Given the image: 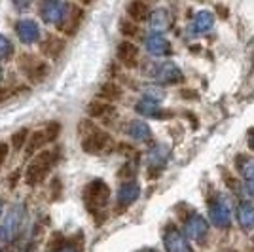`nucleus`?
<instances>
[{
    "instance_id": "b1692460",
    "label": "nucleus",
    "mask_w": 254,
    "mask_h": 252,
    "mask_svg": "<svg viewBox=\"0 0 254 252\" xmlns=\"http://www.w3.org/2000/svg\"><path fill=\"white\" fill-rule=\"evenodd\" d=\"M211 218L216 226L220 228H226L230 224V210L224 203H214L211 207Z\"/></svg>"
},
{
    "instance_id": "0eeeda50",
    "label": "nucleus",
    "mask_w": 254,
    "mask_h": 252,
    "mask_svg": "<svg viewBox=\"0 0 254 252\" xmlns=\"http://www.w3.org/2000/svg\"><path fill=\"white\" fill-rule=\"evenodd\" d=\"M82 19H84L82 8L72 6V4H66L63 17H61V21L57 23V27H59V31L64 32V34H74V32L78 31V27H80V23H82Z\"/></svg>"
},
{
    "instance_id": "7c9ffc66",
    "label": "nucleus",
    "mask_w": 254,
    "mask_h": 252,
    "mask_svg": "<svg viewBox=\"0 0 254 252\" xmlns=\"http://www.w3.org/2000/svg\"><path fill=\"white\" fill-rule=\"evenodd\" d=\"M6 158H8V144L0 142V169H2V165H4Z\"/></svg>"
},
{
    "instance_id": "6e6552de",
    "label": "nucleus",
    "mask_w": 254,
    "mask_h": 252,
    "mask_svg": "<svg viewBox=\"0 0 254 252\" xmlns=\"http://www.w3.org/2000/svg\"><path fill=\"white\" fill-rule=\"evenodd\" d=\"M163 241H165L167 252H191L188 239L177 228H169V230L165 231V239Z\"/></svg>"
},
{
    "instance_id": "c9c22d12",
    "label": "nucleus",
    "mask_w": 254,
    "mask_h": 252,
    "mask_svg": "<svg viewBox=\"0 0 254 252\" xmlns=\"http://www.w3.org/2000/svg\"><path fill=\"white\" fill-rule=\"evenodd\" d=\"M0 214H2V199H0Z\"/></svg>"
},
{
    "instance_id": "4be33fe9",
    "label": "nucleus",
    "mask_w": 254,
    "mask_h": 252,
    "mask_svg": "<svg viewBox=\"0 0 254 252\" xmlns=\"http://www.w3.org/2000/svg\"><path fill=\"white\" fill-rule=\"evenodd\" d=\"M212 25H214V17H212L211 11H199V13H195L193 23H191V27H193L195 32H209L212 29Z\"/></svg>"
},
{
    "instance_id": "423d86ee",
    "label": "nucleus",
    "mask_w": 254,
    "mask_h": 252,
    "mask_svg": "<svg viewBox=\"0 0 254 252\" xmlns=\"http://www.w3.org/2000/svg\"><path fill=\"white\" fill-rule=\"evenodd\" d=\"M59 131H61V126H59L57 122H52L46 129L34 131L31 135V138H29V142L25 144V146H27V154L31 156L36 150H40V148H44L46 144L53 142V140L57 138V135H59Z\"/></svg>"
},
{
    "instance_id": "7ed1b4c3",
    "label": "nucleus",
    "mask_w": 254,
    "mask_h": 252,
    "mask_svg": "<svg viewBox=\"0 0 254 252\" xmlns=\"http://www.w3.org/2000/svg\"><path fill=\"white\" fill-rule=\"evenodd\" d=\"M23 214H25V209L21 205H13L8 210V214L4 216V220L0 224V251H4L19 233V228L23 224Z\"/></svg>"
},
{
    "instance_id": "f704fd0d",
    "label": "nucleus",
    "mask_w": 254,
    "mask_h": 252,
    "mask_svg": "<svg viewBox=\"0 0 254 252\" xmlns=\"http://www.w3.org/2000/svg\"><path fill=\"white\" fill-rule=\"evenodd\" d=\"M2 76H4V74H2V68H0V82H2Z\"/></svg>"
},
{
    "instance_id": "1a4fd4ad",
    "label": "nucleus",
    "mask_w": 254,
    "mask_h": 252,
    "mask_svg": "<svg viewBox=\"0 0 254 252\" xmlns=\"http://www.w3.org/2000/svg\"><path fill=\"white\" fill-rule=\"evenodd\" d=\"M15 31H17V36L23 44H34L38 42L40 38V29L38 25L32 21V19H21L15 25Z\"/></svg>"
},
{
    "instance_id": "2f4dec72",
    "label": "nucleus",
    "mask_w": 254,
    "mask_h": 252,
    "mask_svg": "<svg viewBox=\"0 0 254 252\" xmlns=\"http://www.w3.org/2000/svg\"><path fill=\"white\" fill-rule=\"evenodd\" d=\"M11 95H13L11 89H0V103H2V101H6V99L11 97Z\"/></svg>"
},
{
    "instance_id": "f03ea898",
    "label": "nucleus",
    "mask_w": 254,
    "mask_h": 252,
    "mask_svg": "<svg viewBox=\"0 0 254 252\" xmlns=\"http://www.w3.org/2000/svg\"><path fill=\"white\" fill-rule=\"evenodd\" d=\"M55 163H57V154L53 150H44V152H40L29 163V167H27V173H25L27 184L29 186H38L40 182H44Z\"/></svg>"
},
{
    "instance_id": "cd10ccee",
    "label": "nucleus",
    "mask_w": 254,
    "mask_h": 252,
    "mask_svg": "<svg viewBox=\"0 0 254 252\" xmlns=\"http://www.w3.org/2000/svg\"><path fill=\"white\" fill-rule=\"evenodd\" d=\"M239 171L247 180H254V159H243L239 161Z\"/></svg>"
},
{
    "instance_id": "20e7f679",
    "label": "nucleus",
    "mask_w": 254,
    "mask_h": 252,
    "mask_svg": "<svg viewBox=\"0 0 254 252\" xmlns=\"http://www.w3.org/2000/svg\"><path fill=\"white\" fill-rule=\"evenodd\" d=\"M108 197H110V189L103 180H93L84 189V203L87 210L91 212H99L105 209Z\"/></svg>"
},
{
    "instance_id": "c756f323",
    "label": "nucleus",
    "mask_w": 254,
    "mask_h": 252,
    "mask_svg": "<svg viewBox=\"0 0 254 252\" xmlns=\"http://www.w3.org/2000/svg\"><path fill=\"white\" fill-rule=\"evenodd\" d=\"M32 0H13V4H15V8L19 11H25L29 10V6H31Z\"/></svg>"
},
{
    "instance_id": "e433bc0d",
    "label": "nucleus",
    "mask_w": 254,
    "mask_h": 252,
    "mask_svg": "<svg viewBox=\"0 0 254 252\" xmlns=\"http://www.w3.org/2000/svg\"><path fill=\"white\" fill-rule=\"evenodd\" d=\"M144 252H152V251H144Z\"/></svg>"
},
{
    "instance_id": "4468645a",
    "label": "nucleus",
    "mask_w": 254,
    "mask_h": 252,
    "mask_svg": "<svg viewBox=\"0 0 254 252\" xmlns=\"http://www.w3.org/2000/svg\"><path fill=\"white\" fill-rule=\"evenodd\" d=\"M146 50H148L152 55L165 57V55H169L171 53V46L161 34H152V36L146 38Z\"/></svg>"
},
{
    "instance_id": "9b49d317",
    "label": "nucleus",
    "mask_w": 254,
    "mask_h": 252,
    "mask_svg": "<svg viewBox=\"0 0 254 252\" xmlns=\"http://www.w3.org/2000/svg\"><path fill=\"white\" fill-rule=\"evenodd\" d=\"M87 114L91 118H99V120H105V118H110V116L116 114V108L112 103H108L105 99H95L87 105Z\"/></svg>"
},
{
    "instance_id": "412c9836",
    "label": "nucleus",
    "mask_w": 254,
    "mask_h": 252,
    "mask_svg": "<svg viewBox=\"0 0 254 252\" xmlns=\"http://www.w3.org/2000/svg\"><path fill=\"white\" fill-rule=\"evenodd\" d=\"M126 133L129 137H133L135 140H148L150 138V127L146 124H142V122H129L126 127Z\"/></svg>"
},
{
    "instance_id": "f257e3e1",
    "label": "nucleus",
    "mask_w": 254,
    "mask_h": 252,
    "mask_svg": "<svg viewBox=\"0 0 254 252\" xmlns=\"http://www.w3.org/2000/svg\"><path fill=\"white\" fill-rule=\"evenodd\" d=\"M80 135H82V148L87 154L101 156L114 148V138L105 131H101L97 126H93L89 120H84L80 124Z\"/></svg>"
},
{
    "instance_id": "5701e85b",
    "label": "nucleus",
    "mask_w": 254,
    "mask_h": 252,
    "mask_svg": "<svg viewBox=\"0 0 254 252\" xmlns=\"http://www.w3.org/2000/svg\"><path fill=\"white\" fill-rule=\"evenodd\" d=\"M137 112L142 116H148V118H163V110L159 108L158 101L154 99H142L137 105Z\"/></svg>"
},
{
    "instance_id": "9d476101",
    "label": "nucleus",
    "mask_w": 254,
    "mask_h": 252,
    "mask_svg": "<svg viewBox=\"0 0 254 252\" xmlns=\"http://www.w3.org/2000/svg\"><path fill=\"white\" fill-rule=\"evenodd\" d=\"M118 59L126 64L127 68H135L138 63V48L133 42H122L118 46Z\"/></svg>"
},
{
    "instance_id": "39448f33",
    "label": "nucleus",
    "mask_w": 254,
    "mask_h": 252,
    "mask_svg": "<svg viewBox=\"0 0 254 252\" xmlns=\"http://www.w3.org/2000/svg\"><path fill=\"white\" fill-rule=\"evenodd\" d=\"M19 68H21V72L31 80L32 84H40L44 78L48 76V72H50L48 63L44 59H40V57L32 55V53H23L21 57H19Z\"/></svg>"
},
{
    "instance_id": "2eb2a0df",
    "label": "nucleus",
    "mask_w": 254,
    "mask_h": 252,
    "mask_svg": "<svg viewBox=\"0 0 254 252\" xmlns=\"http://www.w3.org/2000/svg\"><path fill=\"white\" fill-rule=\"evenodd\" d=\"M138 193H140V189H138L137 182H127V184H124L120 188V191H118V203H120V207H129L131 203H135Z\"/></svg>"
},
{
    "instance_id": "ddd939ff",
    "label": "nucleus",
    "mask_w": 254,
    "mask_h": 252,
    "mask_svg": "<svg viewBox=\"0 0 254 252\" xmlns=\"http://www.w3.org/2000/svg\"><path fill=\"white\" fill-rule=\"evenodd\" d=\"M64 8H66V4H64V2H59V0L48 2L42 8V19L46 23H55V25H57V23L61 21V17H63Z\"/></svg>"
},
{
    "instance_id": "72a5a7b5",
    "label": "nucleus",
    "mask_w": 254,
    "mask_h": 252,
    "mask_svg": "<svg viewBox=\"0 0 254 252\" xmlns=\"http://www.w3.org/2000/svg\"><path fill=\"white\" fill-rule=\"evenodd\" d=\"M251 144H253V148H254V131H253V135H251Z\"/></svg>"
},
{
    "instance_id": "c85d7f7f",
    "label": "nucleus",
    "mask_w": 254,
    "mask_h": 252,
    "mask_svg": "<svg viewBox=\"0 0 254 252\" xmlns=\"http://www.w3.org/2000/svg\"><path fill=\"white\" fill-rule=\"evenodd\" d=\"M120 31L127 38H133V36L138 34V27L135 25V21H122L120 23Z\"/></svg>"
},
{
    "instance_id": "a878e982",
    "label": "nucleus",
    "mask_w": 254,
    "mask_h": 252,
    "mask_svg": "<svg viewBox=\"0 0 254 252\" xmlns=\"http://www.w3.org/2000/svg\"><path fill=\"white\" fill-rule=\"evenodd\" d=\"M27 138H29V131H27V129H19V131H15V135L11 137L13 150H15V152H19V150L27 144Z\"/></svg>"
},
{
    "instance_id": "393cba45",
    "label": "nucleus",
    "mask_w": 254,
    "mask_h": 252,
    "mask_svg": "<svg viewBox=\"0 0 254 252\" xmlns=\"http://www.w3.org/2000/svg\"><path fill=\"white\" fill-rule=\"evenodd\" d=\"M99 97L108 101V103H112V101H118L122 97V89L116 84H103L101 89H99Z\"/></svg>"
},
{
    "instance_id": "f8f14e48",
    "label": "nucleus",
    "mask_w": 254,
    "mask_h": 252,
    "mask_svg": "<svg viewBox=\"0 0 254 252\" xmlns=\"http://www.w3.org/2000/svg\"><path fill=\"white\" fill-rule=\"evenodd\" d=\"M40 50L46 57H50V59H57L64 50V40H61L59 36H53V34H48L46 36V40L40 44Z\"/></svg>"
},
{
    "instance_id": "bb28decb",
    "label": "nucleus",
    "mask_w": 254,
    "mask_h": 252,
    "mask_svg": "<svg viewBox=\"0 0 254 252\" xmlns=\"http://www.w3.org/2000/svg\"><path fill=\"white\" fill-rule=\"evenodd\" d=\"M11 53H13V46H11V42L4 36V34H0V61L10 59Z\"/></svg>"
},
{
    "instance_id": "6ab92c4d",
    "label": "nucleus",
    "mask_w": 254,
    "mask_h": 252,
    "mask_svg": "<svg viewBox=\"0 0 254 252\" xmlns=\"http://www.w3.org/2000/svg\"><path fill=\"white\" fill-rule=\"evenodd\" d=\"M169 25H171V15L169 11L163 10V8H159V10H156L150 15V27H152V31L163 32L169 29Z\"/></svg>"
},
{
    "instance_id": "473e14b6",
    "label": "nucleus",
    "mask_w": 254,
    "mask_h": 252,
    "mask_svg": "<svg viewBox=\"0 0 254 252\" xmlns=\"http://www.w3.org/2000/svg\"><path fill=\"white\" fill-rule=\"evenodd\" d=\"M80 2H82V4H91L93 0H80Z\"/></svg>"
},
{
    "instance_id": "aec40b11",
    "label": "nucleus",
    "mask_w": 254,
    "mask_h": 252,
    "mask_svg": "<svg viewBox=\"0 0 254 252\" xmlns=\"http://www.w3.org/2000/svg\"><path fill=\"white\" fill-rule=\"evenodd\" d=\"M127 13H129L131 21H135V23L144 21V19H148V15H150L148 6L144 4V0H133V2L127 6Z\"/></svg>"
},
{
    "instance_id": "f3484780",
    "label": "nucleus",
    "mask_w": 254,
    "mask_h": 252,
    "mask_svg": "<svg viewBox=\"0 0 254 252\" xmlns=\"http://www.w3.org/2000/svg\"><path fill=\"white\" fill-rule=\"evenodd\" d=\"M237 222L245 231L254 230V207L249 203H241L237 207Z\"/></svg>"
},
{
    "instance_id": "a211bd4d",
    "label": "nucleus",
    "mask_w": 254,
    "mask_h": 252,
    "mask_svg": "<svg viewBox=\"0 0 254 252\" xmlns=\"http://www.w3.org/2000/svg\"><path fill=\"white\" fill-rule=\"evenodd\" d=\"M207 231H209V226H207V222L203 220L201 216H193L188 222V226H186V233L195 241H201L203 237L207 235Z\"/></svg>"
},
{
    "instance_id": "dca6fc26",
    "label": "nucleus",
    "mask_w": 254,
    "mask_h": 252,
    "mask_svg": "<svg viewBox=\"0 0 254 252\" xmlns=\"http://www.w3.org/2000/svg\"><path fill=\"white\" fill-rule=\"evenodd\" d=\"M156 78L163 84H177L182 82V74H180L179 66L175 64H161L158 70H156Z\"/></svg>"
}]
</instances>
